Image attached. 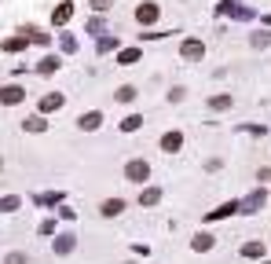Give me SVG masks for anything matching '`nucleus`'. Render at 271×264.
Masks as SVG:
<instances>
[{"instance_id":"nucleus-1","label":"nucleus","mask_w":271,"mask_h":264,"mask_svg":"<svg viewBox=\"0 0 271 264\" xmlns=\"http://www.w3.org/2000/svg\"><path fill=\"white\" fill-rule=\"evenodd\" d=\"M26 99V92L18 88V84H4V88H0V103H4V107H15V103H22Z\"/></svg>"},{"instance_id":"nucleus-2","label":"nucleus","mask_w":271,"mask_h":264,"mask_svg":"<svg viewBox=\"0 0 271 264\" xmlns=\"http://www.w3.org/2000/svg\"><path fill=\"white\" fill-rule=\"evenodd\" d=\"M158 15H162V11H158V4H151V0H147V4H139V7H136V18H139V22H143V26H151V22H158Z\"/></svg>"},{"instance_id":"nucleus-3","label":"nucleus","mask_w":271,"mask_h":264,"mask_svg":"<svg viewBox=\"0 0 271 264\" xmlns=\"http://www.w3.org/2000/svg\"><path fill=\"white\" fill-rule=\"evenodd\" d=\"M121 209H125V202H121V198H110V202H103V216H117Z\"/></svg>"},{"instance_id":"nucleus-4","label":"nucleus","mask_w":271,"mask_h":264,"mask_svg":"<svg viewBox=\"0 0 271 264\" xmlns=\"http://www.w3.org/2000/svg\"><path fill=\"white\" fill-rule=\"evenodd\" d=\"M59 107H62V96H59V92H52V96L41 99V110H59Z\"/></svg>"},{"instance_id":"nucleus-5","label":"nucleus","mask_w":271,"mask_h":264,"mask_svg":"<svg viewBox=\"0 0 271 264\" xmlns=\"http://www.w3.org/2000/svg\"><path fill=\"white\" fill-rule=\"evenodd\" d=\"M128 176L132 180H147V162H132L128 165Z\"/></svg>"},{"instance_id":"nucleus-6","label":"nucleus","mask_w":271,"mask_h":264,"mask_svg":"<svg viewBox=\"0 0 271 264\" xmlns=\"http://www.w3.org/2000/svg\"><path fill=\"white\" fill-rule=\"evenodd\" d=\"M99 121H103V114H96V110H92V114H85V118H81V129H88V132H92V129L99 125Z\"/></svg>"},{"instance_id":"nucleus-7","label":"nucleus","mask_w":271,"mask_h":264,"mask_svg":"<svg viewBox=\"0 0 271 264\" xmlns=\"http://www.w3.org/2000/svg\"><path fill=\"white\" fill-rule=\"evenodd\" d=\"M55 70H59V59H44L37 66V73H55Z\"/></svg>"},{"instance_id":"nucleus-8","label":"nucleus","mask_w":271,"mask_h":264,"mask_svg":"<svg viewBox=\"0 0 271 264\" xmlns=\"http://www.w3.org/2000/svg\"><path fill=\"white\" fill-rule=\"evenodd\" d=\"M162 147H165V150H176V147H180V132H172V136H165V139H162Z\"/></svg>"},{"instance_id":"nucleus-9","label":"nucleus","mask_w":271,"mask_h":264,"mask_svg":"<svg viewBox=\"0 0 271 264\" xmlns=\"http://www.w3.org/2000/svg\"><path fill=\"white\" fill-rule=\"evenodd\" d=\"M55 250H59V253H70V250H73V239H70V235H62V239L55 242Z\"/></svg>"},{"instance_id":"nucleus-10","label":"nucleus","mask_w":271,"mask_h":264,"mask_svg":"<svg viewBox=\"0 0 271 264\" xmlns=\"http://www.w3.org/2000/svg\"><path fill=\"white\" fill-rule=\"evenodd\" d=\"M136 99V88H117V103H132Z\"/></svg>"},{"instance_id":"nucleus-11","label":"nucleus","mask_w":271,"mask_h":264,"mask_svg":"<svg viewBox=\"0 0 271 264\" xmlns=\"http://www.w3.org/2000/svg\"><path fill=\"white\" fill-rule=\"evenodd\" d=\"M22 129H30V132H44V118H30Z\"/></svg>"},{"instance_id":"nucleus-12","label":"nucleus","mask_w":271,"mask_h":264,"mask_svg":"<svg viewBox=\"0 0 271 264\" xmlns=\"http://www.w3.org/2000/svg\"><path fill=\"white\" fill-rule=\"evenodd\" d=\"M183 55H187V59H198V55H202V48H198V44H183Z\"/></svg>"},{"instance_id":"nucleus-13","label":"nucleus","mask_w":271,"mask_h":264,"mask_svg":"<svg viewBox=\"0 0 271 264\" xmlns=\"http://www.w3.org/2000/svg\"><path fill=\"white\" fill-rule=\"evenodd\" d=\"M70 11H73V7H70V4H62V7H59V11H55V22H59V26H62V22H66V18H70Z\"/></svg>"},{"instance_id":"nucleus-14","label":"nucleus","mask_w":271,"mask_h":264,"mask_svg":"<svg viewBox=\"0 0 271 264\" xmlns=\"http://www.w3.org/2000/svg\"><path fill=\"white\" fill-rule=\"evenodd\" d=\"M209 246H213L209 235H198V239H194V250H209Z\"/></svg>"},{"instance_id":"nucleus-15","label":"nucleus","mask_w":271,"mask_h":264,"mask_svg":"<svg viewBox=\"0 0 271 264\" xmlns=\"http://www.w3.org/2000/svg\"><path fill=\"white\" fill-rule=\"evenodd\" d=\"M121 129H125V132H136V129H139V118H128V121H125Z\"/></svg>"},{"instance_id":"nucleus-16","label":"nucleus","mask_w":271,"mask_h":264,"mask_svg":"<svg viewBox=\"0 0 271 264\" xmlns=\"http://www.w3.org/2000/svg\"><path fill=\"white\" fill-rule=\"evenodd\" d=\"M110 4H114V0H92V7H96V11H107Z\"/></svg>"},{"instance_id":"nucleus-17","label":"nucleus","mask_w":271,"mask_h":264,"mask_svg":"<svg viewBox=\"0 0 271 264\" xmlns=\"http://www.w3.org/2000/svg\"><path fill=\"white\" fill-rule=\"evenodd\" d=\"M7 264H26V257H22V253H11V257H7Z\"/></svg>"}]
</instances>
